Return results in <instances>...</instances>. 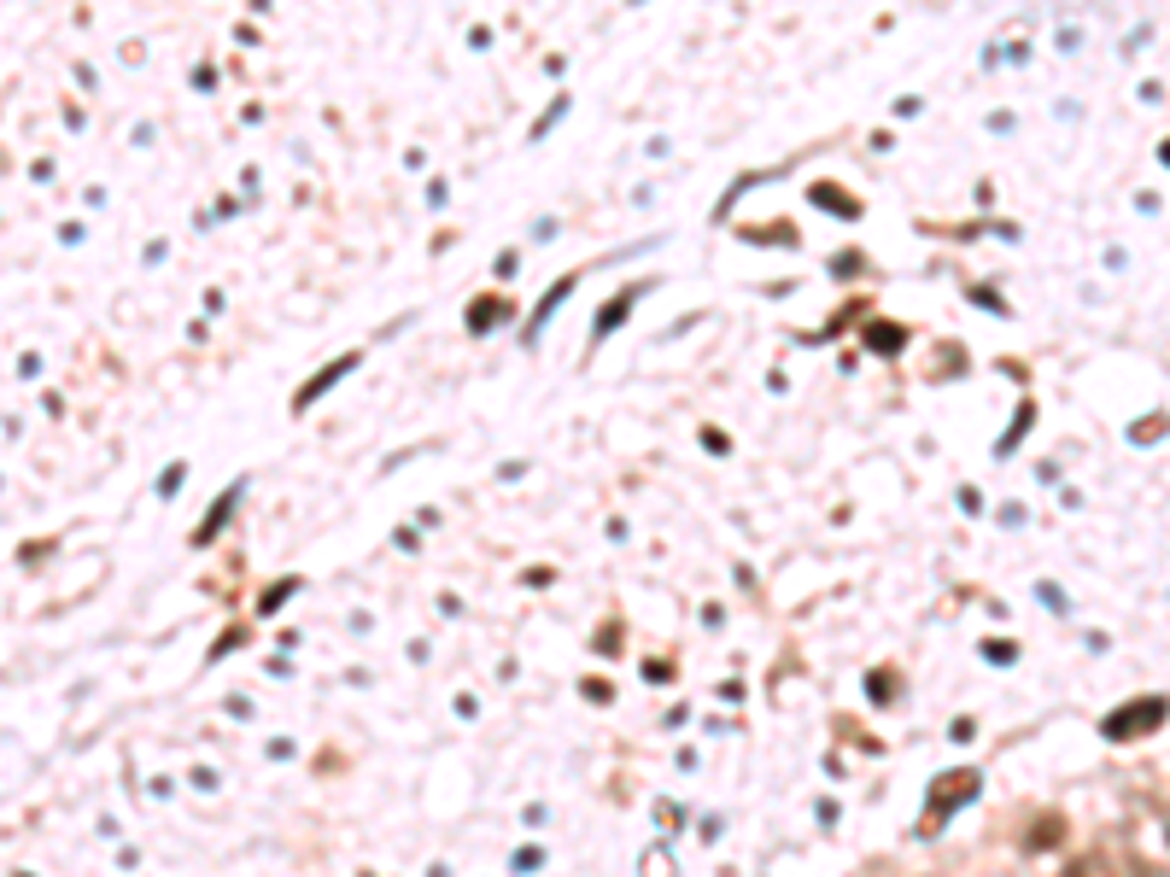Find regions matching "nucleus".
<instances>
[{
	"mask_svg": "<svg viewBox=\"0 0 1170 877\" xmlns=\"http://www.w3.org/2000/svg\"><path fill=\"white\" fill-rule=\"evenodd\" d=\"M872 345L878 352H895V328H872Z\"/></svg>",
	"mask_w": 1170,
	"mask_h": 877,
	"instance_id": "obj_4",
	"label": "nucleus"
},
{
	"mask_svg": "<svg viewBox=\"0 0 1170 877\" xmlns=\"http://www.w3.org/2000/svg\"><path fill=\"white\" fill-rule=\"evenodd\" d=\"M1164 713H1170V708H1164V697H1147V702H1130L1124 713H1112V720H1106L1100 731H1106L1112 743H1124V738H1141V731L1164 725Z\"/></svg>",
	"mask_w": 1170,
	"mask_h": 877,
	"instance_id": "obj_1",
	"label": "nucleus"
},
{
	"mask_svg": "<svg viewBox=\"0 0 1170 877\" xmlns=\"http://www.w3.org/2000/svg\"><path fill=\"white\" fill-rule=\"evenodd\" d=\"M1059 836H1065V819H1054V813H1042V819H1036V831H1031V848L1042 854L1048 843H1059Z\"/></svg>",
	"mask_w": 1170,
	"mask_h": 877,
	"instance_id": "obj_3",
	"label": "nucleus"
},
{
	"mask_svg": "<svg viewBox=\"0 0 1170 877\" xmlns=\"http://www.w3.org/2000/svg\"><path fill=\"white\" fill-rule=\"evenodd\" d=\"M977 795V772H942V779L931 784V819H942V813H954V807H966Z\"/></svg>",
	"mask_w": 1170,
	"mask_h": 877,
	"instance_id": "obj_2",
	"label": "nucleus"
}]
</instances>
